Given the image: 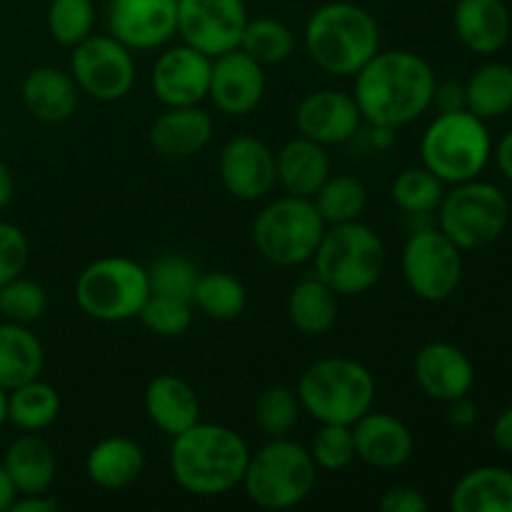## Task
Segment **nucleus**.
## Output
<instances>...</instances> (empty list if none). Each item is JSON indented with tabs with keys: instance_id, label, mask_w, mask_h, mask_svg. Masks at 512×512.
I'll return each instance as SVG.
<instances>
[{
	"instance_id": "31",
	"label": "nucleus",
	"mask_w": 512,
	"mask_h": 512,
	"mask_svg": "<svg viewBox=\"0 0 512 512\" xmlns=\"http://www.w3.org/2000/svg\"><path fill=\"white\" fill-rule=\"evenodd\" d=\"M465 108L483 120L503 118L512 110V65L488 63L480 65L468 78Z\"/></svg>"
},
{
	"instance_id": "46",
	"label": "nucleus",
	"mask_w": 512,
	"mask_h": 512,
	"mask_svg": "<svg viewBox=\"0 0 512 512\" xmlns=\"http://www.w3.org/2000/svg\"><path fill=\"white\" fill-rule=\"evenodd\" d=\"M58 508L60 503L50 493H30L18 495L8 512H55Z\"/></svg>"
},
{
	"instance_id": "15",
	"label": "nucleus",
	"mask_w": 512,
	"mask_h": 512,
	"mask_svg": "<svg viewBox=\"0 0 512 512\" xmlns=\"http://www.w3.org/2000/svg\"><path fill=\"white\" fill-rule=\"evenodd\" d=\"M108 30L130 50H155L178 35V0H108Z\"/></svg>"
},
{
	"instance_id": "43",
	"label": "nucleus",
	"mask_w": 512,
	"mask_h": 512,
	"mask_svg": "<svg viewBox=\"0 0 512 512\" xmlns=\"http://www.w3.org/2000/svg\"><path fill=\"white\" fill-rule=\"evenodd\" d=\"M30 258L28 235L15 223L0 220V288L23 275Z\"/></svg>"
},
{
	"instance_id": "26",
	"label": "nucleus",
	"mask_w": 512,
	"mask_h": 512,
	"mask_svg": "<svg viewBox=\"0 0 512 512\" xmlns=\"http://www.w3.org/2000/svg\"><path fill=\"white\" fill-rule=\"evenodd\" d=\"M145 453L135 440L110 435L85 455V475L100 490H125L143 475Z\"/></svg>"
},
{
	"instance_id": "36",
	"label": "nucleus",
	"mask_w": 512,
	"mask_h": 512,
	"mask_svg": "<svg viewBox=\"0 0 512 512\" xmlns=\"http://www.w3.org/2000/svg\"><path fill=\"white\" fill-rule=\"evenodd\" d=\"M445 195V183L438 175L430 173L425 165L420 168H405L395 175L390 185V198L403 213L408 215H430L440 208Z\"/></svg>"
},
{
	"instance_id": "1",
	"label": "nucleus",
	"mask_w": 512,
	"mask_h": 512,
	"mask_svg": "<svg viewBox=\"0 0 512 512\" xmlns=\"http://www.w3.org/2000/svg\"><path fill=\"white\" fill-rule=\"evenodd\" d=\"M353 78V98L365 123L390 128L428 113L438 88L433 65L410 50H378Z\"/></svg>"
},
{
	"instance_id": "16",
	"label": "nucleus",
	"mask_w": 512,
	"mask_h": 512,
	"mask_svg": "<svg viewBox=\"0 0 512 512\" xmlns=\"http://www.w3.org/2000/svg\"><path fill=\"white\" fill-rule=\"evenodd\" d=\"M210 68H213V58L195 50L193 45H173L155 60L150 88L165 108L200 105L208 98Z\"/></svg>"
},
{
	"instance_id": "20",
	"label": "nucleus",
	"mask_w": 512,
	"mask_h": 512,
	"mask_svg": "<svg viewBox=\"0 0 512 512\" xmlns=\"http://www.w3.org/2000/svg\"><path fill=\"white\" fill-rule=\"evenodd\" d=\"M355 458L378 470H395L415 453V438L408 425L390 413L368 410L353 425Z\"/></svg>"
},
{
	"instance_id": "5",
	"label": "nucleus",
	"mask_w": 512,
	"mask_h": 512,
	"mask_svg": "<svg viewBox=\"0 0 512 512\" xmlns=\"http://www.w3.org/2000/svg\"><path fill=\"white\" fill-rule=\"evenodd\" d=\"M493 155L488 125L468 108L440 110L420 140V158L445 185L475 180Z\"/></svg>"
},
{
	"instance_id": "37",
	"label": "nucleus",
	"mask_w": 512,
	"mask_h": 512,
	"mask_svg": "<svg viewBox=\"0 0 512 512\" xmlns=\"http://www.w3.org/2000/svg\"><path fill=\"white\" fill-rule=\"evenodd\" d=\"M300 413L303 408H300L298 393L288 385H270L255 398V425L268 438H288L298 425Z\"/></svg>"
},
{
	"instance_id": "4",
	"label": "nucleus",
	"mask_w": 512,
	"mask_h": 512,
	"mask_svg": "<svg viewBox=\"0 0 512 512\" xmlns=\"http://www.w3.org/2000/svg\"><path fill=\"white\" fill-rule=\"evenodd\" d=\"M300 408L318 423L355 425L375 403V378L363 363L345 355H330L310 363L300 373Z\"/></svg>"
},
{
	"instance_id": "24",
	"label": "nucleus",
	"mask_w": 512,
	"mask_h": 512,
	"mask_svg": "<svg viewBox=\"0 0 512 512\" xmlns=\"http://www.w3.org/2000/svg\"><path fill=\"white\" fill-rule=\"evenodd\" d=\"M453 28L465 48L478 55H493L510 40L512 18L505 0H458Z\"/></svg>"
},
{
	"instance_id": "14",
	"label": "nucleus",
	"mask_w": 512,
	"mask_h": 512,
	"mask_svg": "<svg viewBox=\"0 0 512 512\" xmlns=\"http://www.w3.org/2000/svg\"><path fill=\"white\" fill-rule=\"evenodd\" d=\"M218 173L223 188L243 203L268 198L278 185L273 148L253 135H235L223 145Z\"/></svg>"
},
{
	"instance_id": "13",
	"label": "nucleus",
	"mask_w": 512,
	"mask_h": 512,
	"mask_svg": "<svg viewBox=\"0 0 512 512\" xmlns=\"http://www.w3.org/2000/svg\"><path fill=\"white\" fill-rule=\"evenodd\" d=\"M245 23V0H178L180 40L208 58H218L238 48Z\"/></svg>"
},
{
	"instance_id": "39",
	"label": "nucleus",
	"mask_w": 512,
	"mask_h": 512,
	"mask_svg": "<svg viewBox=\"0 0 512 512\" xmlns=\"http://www.w3.org/2000/svg\"><path fill=\"white\" fill-rule=\"evenodd\" d=\"M138 320L158 338H180L193 325V303L173 295L150 293L140 308Z\"/></svg>"
},
{
	"instance_id": "18",
	"label": "nucleus",
	"mask_w": 512,
	"mask_h": 512,
	"mask_svg": "<svg viewBox=\"0 0 512 512\" xmlns=\"http://www.w3.org/2000/svg\"><path fill=\"white\" fill-rule=\"evenodd\" d=\"M363 115L350 93L323 88L313 90L300 100L295 110V128L303 138L320 145H343L353 140L363 128Z\"/></svg>"
},
{
	"instance_id": "32",
	"label": "nucleus",
	"mask_w": 512,
	"mask_h": 512,
	"mask_svg": "<svg viewBox=\"0 0 512 512\" xmlns=\"http://www.w3.org/2000/svg\"><path fill=\"white\" fill-rule=\"evenodd\" d=\"M60 415V393L45 380L35 378L8 390V423L23 433H40Z\"/></svg>"
},
{
	"instance_id": "42",
	"label": "nucleus",
	"mask_w": 512,
	"mask_h": 512,
	"mask_svg": "<svg viewBox=\"0 0 512 512\" xmlns=\"http://www.w3.org/2000/svg\"><path fill=\"white\" fill-rule=\"evenodd\" d=\"M48 310V293L35 280L18 275L0 288V315L10 323L30 325Z\"/></svg>"
},
{
	"instance_id": "52",
	"label": "nucleus",
	"mask_w": 512,
	"mask_h": 512,
	"mask_svg": "<svg viewBox=\"0 0 512 512\" xmlns=\"http://www.w3.org/2000/svg\"><path fill=\"white\" fill-rule=\"evenodd\" d=\"M15 498H18V490H15L13 480L8 478L3 463H0V512H8Z\"/></svg>"
},
{
	"instance_id": "53",
	"label": "nucleus",
	"mask_w": 512,
	"mask_h": 512,
	"mask_svg": "<svg viewBox=\"0 0 512 512\" xmlns=\"http://www.w3.org/2000/svg\"><path fill=\"white\" fill-rule=\"evenodd\" d=\"M8 423V393L0 388V428Z\"/></svg>"
},
{
	"instance_id": "50",
	"label": "nucleus",
	"mask_w": 512,
	"mask_h": 512,
	"mask_svg": "<svg viewBox=\"0 0 512 512\" xmlns=\"http://www.w3.org/2000/svg\"><path fill=\"white\" fill-rule=\"evenodd\" d=\"M15 198V178L13 170L8 168L3 158H0V210L8 208Z\"/></svg>"
},
{
	"instance_id": "51",
	"label": "nucleus",
	"mask_w": 512,
	"mask_h": 512,
	"mask_svg": "<svg viewBox=\"0 0 512 512\" xmlns=\"http://www.w3.org/2000/svg\"><path fill=\"white\" fill-rule=\"evenodd\" d=\"M495 160H498V168L503 170L505 178L512 180V130L495 148Z\"/></svg>"
},
{
	"instance_id": "35",
	"label": "nucleus",
	"mask_w": 512,
	"mask_h": 512,
	"mask_svg": "<svg viewBox=\"0 0 512 512\" xmlns=\"http://www.w3.org/2000/svg\"><path fill=\"white\" fill-rule=\"evenodd\" d=\"M238 48L258 60L263 68L280 65L295 53V35L278 18H248Z\"/></svg>"
},
{
	"instance_id": "47",
	"label": "nucleus",
	"mask_w": 512,
	"mask_h": 512,
	"mask_svg": "<svg viewBox=\"0 0 512 512\" xmlns=\"http://www.w3.org/2000/svg\"><path fill=\"white\" fill-rule=\"evenodd\" d=\"M433 105L440 110H460L465 108V88L460 83H445L435 88Z\"/></svg>"
},
{
	"instance_id": "6",
	"label": "nucleus",
	"mask_w": 512,
	"mask_h": 512,
	"mask_svg": "<svg viewBox=\"0 0 512 512\" xmlns=\"http://www.w3.org/2000/svg\"><path fill=\"white\" fill-rule=\"evenodd\" d=\"M315 275L338 295H363L385 273V245L370 225H328L313 255Z\"/></svg>"
},
{
	"instance_id": "41",
	"label": "nucleus",
	"mask_w": 512,
	"mask_h": 512,
	"mask_svg": "<svg viewBox=\"0 0 512 512\" xmlns=\"http://www.w3.org/2000/svg\"><path fill=\"white\" fill-rule=\"evenodd\" d=\"M310 458L325 473H340L350 468L355 460V438L353 425L338 423H320L310 440Z\"/></svg>"
},
{
	"instance_id": "21",
	"label": "nucleus",
	"mask_w": 512,
	"mask_h": 512,
	"mask_svg": "<svg viewBox=\"0 0 512 512\" xmlns=\"http://www.w3.org/2000/svg\"><path fill=\"white\" fill-rule=\"evenodd\" d=\"M213 140V118L200 105L165 108L148 130V143L160 158L188 160Z\"/></svg>"
},
{
	"instance_id": "10",
	"label": "nucleus",
	"mask_w": 512,
	"mask_h": 512,
	"mask_svg": "<svg viewBox=\"0 0 512 512\" xmlns=\"http://www.w3.org/2000/svg\"><path fill=\"white\" fill-rule=\"evenodd\" d=\"M438 228L460 250H480L505 233L510 220V200L503 190L483 180H465L445 190L440 200Z\"/></svg>"
},
{
	"instance_id": "17",
	"label": "nucleus",
	"mask_w": 512,
	"mask_h": 512,
	"mask_svg": "<svg viewBox=\"0 0 512 512\" xmlns=\"http://www.w3.org/2000/svg\"><path fill=\"white\" fill-rule=\"evenodd\" d=\"M265 68L240 48L213 58L208 98L220 113L230 118L250 115L265 98Z\"/></svg>"
},
{
	"instance_id": "29",
	"label": "nucleus",
	"mask_w": 512,
	"mask_h": 512,
	"mask_svg": "<svg viewBox=\"0 0 512 512\" xmlns=\"http://www.w3.org/2000/svg\"><path fill=\"white\" fill-rule=\"evenodd\" d=\"M45 368V348L38 335L20 323H0V388L8 390L40 378Z\"/></svg>"
},
{
	"instance_id": "9",
	"label": "nucleus",
	"mask_w": 512,
	"mask_h": 512,
	"mask_svg": "<svg viewBox=\"0 0 512 512\" xmlns=\"http://www.w3.org/2000/svg\"><path fill=\"white\" fill-rule=\"evenodd\" d=\"M325 228L313 200L283 195L255 215L253 243L268 263L295 268L313 260Z\"/></svg>"
},
{
	"instance_id": "44",
	"label": "nucleus",
	"mask_w": 512,
	"mask_h": 512,
	"mask_svg": "<svg viewBox=\"0 0 512 512\" xmlns=\"http://www.w3.org/2000/svg\"><path fill=\"white\" fill-rule=\"evenodd\" d=\"M378 508L383 512H425L430 503L413 485H395L385 490L383 498L378 500Z\"/></svg>"
},
{
	"instance_id": "27",
	"label": "nucleus",
	"mask_w": 512,
	"mask_h": 512,
	"mask_svg": "<svg viewBox=\"0 0 512 512\" xmlns=\"http://www.w3.org/2000/svg\"><path fill=\"white\" fill-rule=\"evenodd\" d=\"M3 468L18 495L48 493L58 475V458L48 440L38 433H23L5 450Z\"/></svg>"
},
{
	"instance_id": "49",
	"label": "nucleus",
	"mask_w": 512,
	"mask_h": 512,
	"mask_svg": "<svg viewBox=\"0 0 512 512\" xmlns=\"http://www.w3.org/2000/svg\"><path fill=\"white\" fill-rule=\"evenodd\" d=\"M368 138L370 145H375L378 150H390L395 145V140H398V128H390V125H370Z\"/></svg>"
},
{
	"instance_id": "54",
	"label": "nucleus",
	"mask_w": 512,
	"mask_h": 512,
	"mask_svg": "<svg viewBox=\"0 0 512 512\" xmlns=\"http://www.w3.org/2000/svg\"><path fill=\"white\" fill-rule=\"evenodd\" d=\"M245 3H248V0H245Z\"/></svg>"
},
{
	"instance_id": "28",
	"label": "nucleus",
	"mask_w": 512,
	"mask_h": 512,
	"mask_svg": "<svg viewBox=\"0 0 512 512\" xmlns=\"http://www.w3.org/2000/svg\"><path fill=\"white\" fill-rule=\"evenodd\" d=\"M455 512H512V473L500 465L468 470L450 493Z\"/></svg>"
},
{
	"instance_id": "7",
	"label": "nucleus",
	"mask_w": 512,
	"mask_h": 512,
	"mask_svg": "<svg viewBox=\"0 0 512 512\" xmlns=\"http://www.w3.org/2000/svg\"><path fill=\"white\" fill-rule=\"evenodd\" d=\"M318 465L305 445L290 438H268L263 448L250 453L243 475V490L263 510L298 508L315 488Z\"/></svg>"
},
{
	"instance_id": "34",
	"label": "nucleus",
	"mask_w": 512,
	"mask_h": 512,
	"mask_svg": "<svg viewBox=\"0 0 512 512\" xmlns=\"http://www.w3.org/2000/svg\"><path fill=\"white\" fill-rule=\"evenodd\" d=\"M310 200L325 225L353 223L368 208V188L355 175H330Z\"/></svg>"
},
{
	"instance_id": "22",
	"label": "nucleus",
	"mask_w": 512,
	"mask_h": 512,
	"mask_svg": "<svg viewBox=\"0 0 512 512\" xmlns=\"http://www.w3.org/2000/svg\"><path fill=\"white\" fill-rule=\"evenodd\" d=\"M20 100L30 118L45 125H58L73 118L78 110L80 88L75 85L70 70L65 73L53 65H40L25 75L20 85Z\"/></svg>"
},
{
	"instance_id": "19",
	"label": "nucleus",
	"mask_w": 512,
	"mask_h": 512,
	"mask_svg": "<svg viewBox=\"0 0 512 512\" xmlns=\"http://www.w3.org/2000/svg\"><path fill=\"white\" fill-rule=\"evenodd\" d=\"M413 375L420 390L438 403H450V400L470 395L475 383L473 360L463 348L445 340L425 343L415 353Z\"/></svg>"
},
{
	"instance_id": "23",
	"label": "nucleus",
	"mask_w": 512,
	"mask_h": 512,
	"mask_svg": "<svg viewBox=\"0 0 512 512\" xmlns=\"http://www.w3.org/2000/svg\"><path fill=\"white\" fill-rule=\"evenodd\" d=\"M145 413L148 420L160 433L180 435L183 430L200 423V400L193 385L188 380L178 378L173 373H160L145 385L143 395Z\"/></svg>"
},
{
	"instance_id": "25",
	"label": "nucleus",
	"mask_w": 512,
	"mask_h": 512,
	"mask_svg": "<svg viewBox=\"0 0 512 512\" xmlns=\"http://www.w3.org/2000/svg\"><path fill=\"white\" fill-rule=\"evenodd\" d=\"M275 168L278 185L285 193L295 198H313L320 185L333 175V160L325 145L298 135L275 153Z\"/></svg>"
},
{
	"instance_id": "12",
	"label": "nucleus",
	"mask_w": 512,
	"mask_h": 512,
	"mask_svg": "<svg viewBox=\"0 0 512 512\" xmlns=\"http://www.w3.org/2000/svg\"><path fill=\"white\" fill-rule=\"evenodd\" d=\"M70 50V75L83 95L98 103H118L133 90L138 78L133 50L113 35H88Z\"/></svg>"
},
{
	"instance_id": "33",
	"label": "nucleus",
	"mask_w": 512,
	"mask_h": 512,
	"mask_svg": "<svg viewBox=\"0 0 512 512\" xmlns=\"http://www.w3.org/2000/svg\"><path fill=\"white\" fill-rule=\"evenodd\" d=\"M245 305H248V290L233 273L225 270L200 273L193 293V308H198L205 318L230 323L245 313Z\"/></svg>"
},
{
	"instance_id": "38",
	"label": "nucleus",
	"mask_w": 512,
	"mask_h": 512,
	"mask_svg": "<svg viewBox=\"0 0 512 512\" xmlns=\"http://www.w3.org/2000/svg\"><path fill=\"white\" fill-rule=\"evenodd\" d=\"M48 33L63 48H75L93 35L95 5L93 0H50Z\"/></svg>"
},
{
	"instance_id": "8",
	"label": "nucleus",
	"mask_w": 512,
	"mask_h": 512,
	"mask_svg": "<svg viewBox=\"0 0 512 512\" xmlns=\"http://www.w3.org/2000/svg\"><path fill=\"white\" fill-rule=\"evenodd\" d=\"M150 295L145 265L123 255L93 260L75 280V303L98 323H125L138 318Z\"/></svg>"
},
{
	"instance_id": "45",
	"label": "nucleus",
	"mask_w": 512,
	"mask_h": 512,
	"mask_svg": "<svg viewBox=\"0 0 512 512\" xmlns=\"http://www.w3.org/2000/svg\"><path fill=\"white\" fill-rule=\"evenodd\" d=\"M445 405H448V413H445V415H448V423L455 425V428L468 430V428H473L475 420H478V405L470 400V395L455 398V400H450V403H445Z\"/></svg>"
},
{
	"instance_id": "2",
	"label": "nucleus",
	"mask_w": 512,
	"mask_h": 512,
	"mask_svg": "<svg viewBox=\"0 0 512 512\" xmlns=\"http://www.w3.org/2000/svg\"><path fill=\"white\" fill-rule=\"evenodd\" d=\"M250 448L243 435L220 423H195L170 445V475L198 498H218L243 483Z\"/></svg>"
},
{
	"instance_id": "40",
	"label": "nucleus",
	"mask_w": 512,
	"mask_h": 512,
	"mask_svg": "<svg viewBox=\"0 0 512 512\" xmlns=\"http://www.w3.org/2000/svg\"><path fill=\"white\" fill-rule=\"evenodd\" d=\"M150 293L173 295L193 303L195 285H198L200 270L190 258L180 253H165L148 265Z\"/></svg>"
},
{
	"instance_id": "48",
	"label": "nucleus",
	"mask_w": 512,
	"mask_h": 512,
	"mask_svg": "<svg viewBox=\"0 0 512 512\" xmlns=\"http://www.w3.org/2000/svg\"><path fill=\"white\" fill-rule=\"evenodd\" d=\"M493 440H495V445L503 450V453L512 455V405H510V408H505L503 413L495 418Z\"/></svg>"
},
{
	"instance_id": "30",
	"label": "nucleus",
	"mask_w": 512,
	"mask_h": 512,
	"mask_svg": "<svg viewBox=\"0 0 512 512\" xmlns=\"http://www.w3.org/2000/svg\"><path fill=\"white\" fill-rule=\"evenodd\" d=\"M338 298L318 275L303 278L293 285L288 295V320L298 333L308 338L330 333L338 323Z\"/></svg>"
},
{
	"instance_id": "11",
	"label": "nucleus",
	"mask_w": 512,
	"mask_h": 512,
	"mask_svg": "<svg viewBox=\"0 0 512 512\" xmlns=\"http://www.w3.org/2000/svg\"><path fill=\"white\" fill-rule=\"evenodd\" d=\"M400 270L410 293L425 303H443L463 280V250L440 228H420L405 240Z\"/></svg>"
},
{
	"instance_id": "3",
	"label": "nucleus",
	"mask_w": 512,
	"mask_h": 512,
	"mask_svg": "<svg viewBox=\"0 0 512 512\" xmlns=\"http://www.w3.org/2000/svg\"><path fill=\"white\" fill-rule=\"evenodd\" d=\"M303 40L320 70L335 78H353L380 50V28L363 5L330 0L305 20Z\"/></svg>"
}]
</instances>
